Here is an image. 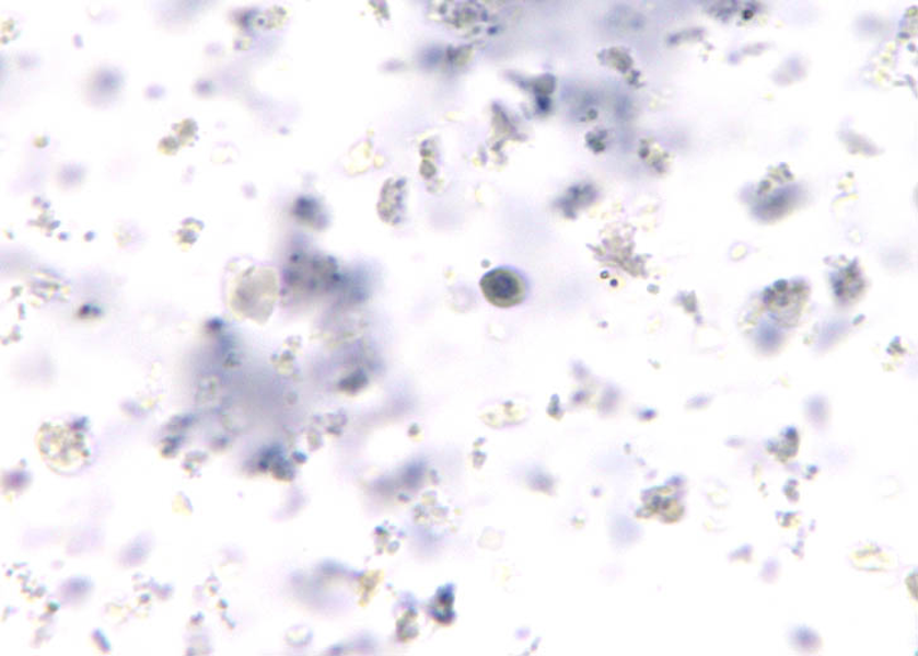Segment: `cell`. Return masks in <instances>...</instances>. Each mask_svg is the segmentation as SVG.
<instances>
[{
  "instance_id": "6da1fadb",
  "label": "cell",
  "mask_w": 918,
  "mask_h": 656,
  "mask_svg": "<svg viewBox=\"0 0 918 656\" xmlns=\"http://www.w3.org/2000/svg\"><path fill=\"white\" fill-rule=\"evenodd\" d=\"M480 289L485 298L497 308L510 309L527 298L528 285L518 271L496 268L483 276Z\"/></svg>"
}]
</instances>
